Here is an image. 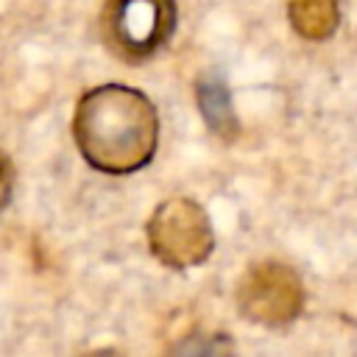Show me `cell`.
Wrapping results in <instances>:
<instances>
[{
    "instance_id": "6da1fadb",
    "label": "cell",
    "mask_w": 357,
    "mask_h": 357,
    "mask_svg": "<svg viewBox=\"0 0 357 357\" xmlns=\"http://www.w3.org/2000/svg\"><path fill=\"white\" fill-rule=\"evenodd\" d=\"M73 137L95 170L112 176L134 173L156 151V109L131 86L103 84L81 95L73 114Z\"/></svg>"
},
{
    "instance_id": "7a4b0ae2",
    "label": "cell",
    "mask_w": 357,
    "mask_h": 357,
    "mask_svg": "<svg viewBox=\"0 0 357 357\" xmlns=\"http://www.w3.org/2000/svg\"><path fill=\"white\" fill-rule=\"evenodd\" d=\"M148 245L167 268L181 271L201 265L215 248L212 223L204 206L192 198L162 201L148 220Z\"/></svg>"
},
{
    "instance_id": "3957f363",
    "label": "cell",
    "mask_w": 357,
    "mask_h": 357,
    "mask_svg": "<svg viewBox=\"0 0 357 357\" xmlns=\"http://www.w3.org/2000/svg\"><path fill=\"white\" fill-rule=\"evenodd\" d=\"M173 22V0H109L100 14V33L120 59L142 61L170 39Z\"/></svg>"
},
{
    "instance_id": "277c9868",
    "label": "cell",
    "mask_w": 357,
    "mask_h": 357,
    "mask_svg": "<svg viewBox=\"0 0 357 357\" xmlns=\"http://www.w3.org/2000/svg\"><path fill=\"white\" fill-rule=\"evenodd\" d=\"M234 298L245 321L259 326H284L304 307V284L290 265L265 259L240 276Z\"/></svg>"
},
{
    "instance_id": "5b68a950",
    "label": "cell",
    "mask_w": 357,
    "mask_h": 357,
    "mask_svg": "<svg viewBox=\"0 0 357 357\" xmlns=\"http://www.w3.org/2000/svg\"><path fill=\"white\" fill-rule=\"evenodd\" d=\"M287 20L298 36L310 42H321L335 33L340 22V11L335 0H290Z\"/></svg>"
},
{
    "instance_id": "8992f818",
    "label": "cell",
    "mask_w": 357,
    "mask_h": 357,
    "mask_svg": "<svg viewBox=\"0 0 357 357\" xmlns=\"http://www.w3.org/2000/svg\"><path fill=\"white\" fill-rule=\"evenodd\" d=\"M198 103L204 109V117L209 123V128L220 137H231L234 134V114H231V106H229V92L223 86L220 78H204L198 84Z\"/></svg>"
},
{
    "instance_id": "52a82bcc",
    "label": "cell",
    "mask_w": 357,
    "mask_h": 357,
    "mask_svg": "<svg viewBox=\"0 0 357 357\" xmlns=\"http://www.w3.org/2000/svg\"><path fill=\"white\" fill-rule=\"evenodd\" d=\"M11 187H14V170H11V162L0 153V209L8 204Z\"/></svg>"
}]
</instances>
